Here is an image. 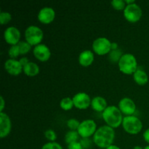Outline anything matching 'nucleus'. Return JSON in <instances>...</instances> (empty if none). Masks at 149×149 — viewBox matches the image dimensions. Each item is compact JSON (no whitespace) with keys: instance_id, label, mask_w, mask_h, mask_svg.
<instances>
[{"instance_id":"obj_1","label":"nucleus","mask_w":149,"mask_h":149,"mask_svg":"<svg viewBox=\"0 0 149 149\" xmlns=\"http://www.w3.org/2000/svg\"><path fill=\"white\" fill-rule=\"evenodd\" d=\"M114 138V129L108 125H103L99 127L93 135V143L98 148L106 149L113 145Z\"/></svg>"},{"instance_id":"obj_2","label":"nucleus","mask_w":149,"mask_h":149,"mask_svg":"<svg viewBox=\"0 0 149 149\" xmlns=\"http://www.w3.org/2000/svg\"><path fill=\"white\" fill-rule=\"evenodd\" d=\"M102 117L106 123V125L113 128H118L122 125L123 118L122 113L119 108L115 106H109L102 113Z\"/></svg>"},{"instance_id":"obj_3","label":"nucleus","mask_w":149,"mask_h":149,"mask_svg":"<svg viewBox=\"0 0 149 149\" xmlns=\"http://www.w3.org/2000/svg\"><path fill=\"white\" fill-rule=\"evenodd\" d=\"M118 66L119 71L127 75H133L138 68L136 58L130 53L123 54L118 63Z\"/></svg>"},{"instance_id":"obj_4","label":"nucleus","mask_w":149,"mask_h":149,"mask_svg":"<svg viewBox=\"0 0 149 149\" xmlns=\"http://www.w3.org/2000/svg\"><path fill=\"white\" fill-rule=\"evenodd\" d=\"M122 125L125 132L130 135H138L143 129V123L141 120L134 115L125 116Z\"/></svg>"},{"instance_id":"obj_5","label":"nucleus","mask_w":149,"mask_h":149,"mask_svg":"<svg viewBox=\"0 0 149 149\" xmlns=\"http://www.w3.org/2000/svg\"><path fill=\"white\" fill-rule=\"evenodd\" d=\"M44 38V33L42 29L36 26H30L25 31V39L31 46L42 44Z\"/></svg>"},{"instance_id":"obj_6","label":"nucleus","mask_w":149,"mask_h":149,"mask_svg":"<svg viewBox=\"0 0 149 149\" xmlns=\"http://www.w3.org/2000/svg\"><path fill=\"white\" fill-rule=\"evenodd\" d=\"M92 48L93 52L98 55H109L111 51V42L106 37H98L93 41Z\"/></svg>"},{"instance_id":"obj_7","label":"nucleus","mask_w":149,"mask_h":149,"mask_svg":"<svg viewBox=\"0 0 149 149\" xmlns=\"http://www.w3.org/2000/svg\"><path fill=\"white\" fill-rule=\"evenodd\" d=\"M97 130V125L94 120L85 119L80 123L77 132L82 139H87L93 136Z\"/></svg>"},{"instance_id":"obj_8","label":"nucleus","mask_w":149,"mask_h":149,"mask_svg":"<svg viewBox=\"0 0 149 149\" xmlns=\"http://www.w3.org/2000/svg\"><path fill=\"white\" fill-rule=\"evenodd\" d=\"M124 17L130 23H137L143 15L142 9L136 3L127 5L124 10Z\"/></svg>"},{"instance_id":"obj_9","label":"nucleus","mask_w":149,"mask_h":149,"mask_svg":"<svg viewBox=\"0 0 149 149\" xmlns=\"http://www.w3.org/2000/svg\"><path fill=\"white\" fill-rule=\"evenodd\" d=\"M21 33L20 30L15 26H10L7 28L4 32V39L8 45H16L20 42Z\"/></svg>"},{"instance_id":"obj_10","label":"nucleus","mask_w":149,"mask_h":149,"mask_svg":"<svg viewBox=\"0 0 149 149\" xmlns=\"http://www.w3.org/2000/svg\"><path fill=\"white\" fill-rule=\"evenodd\" d=\"M74 107L80 110H85L91 106L92 99L86 93H78L72 97Z\"/></svg>"},{"instance_id":"obj_11","label":"nucleus","mask_w":149,"mask_h":149,"mask_svg":"<svg viewBox=\"0 0 149 149\" xmlns=\"http://www.w3.org/2000/svg\"><path fill=\"white\" fill-rule=\"evenodd\" d=\"M118 108L120 111L126 116H132L136 111L135 102L130 97H123L121 99Z\"/></svg>"},{"instance_id":"obj_12","label":"nucleus","mask_w":149,"mask_h":149,"mask_svg":"<svg viewBox=\"0 0 149 149\" xmlns=\"http://www.w3.org/2000/svg\"><path fill=\"white\" fill-rule=\"evenodd\" d=\"M33 56L41 62L49 61L51 57V51L45 44H39L34 47L33 49Z\"/></svg>"},{"instance_id":"obj_13","label":"nucleus","mask_w":149,"mask_h":149,"mask_svg":"<svg viewBox=\"0 0 149 149\" xmlns=\"http://www.w3.org/2000/svg\"><path fill=\"white\" fill-rule=\"evenodd\" d=\"M12 130V122L8 115L4 112L0 113V138L8 136Z\"/></svg>"},{"instance_id":"obj_14","label":"nucleus","mask_w":149,"mask_h":149,"mask_svg":"<svg viewBox=\"0 0 149 149\" xmlns=\"http://www.w3.org/2000/svg\"><path fill=\"white\" fill-rule=\"evenodd\" d=\"M4 69L9 74L16 77L23 71V67L22 66L19 61L10 58L4 63Z\"/></svg>"},{"instance_id":"obj_15","label":"nucleus","mask_w":149,"mask_h":149,"mask_svg":"<svg viewBox=\"0 0 149 149\" xmlns=\"http://www.w3.org/2000/svg\"><path fill=\"white\" fill-rule=\"evenodd\" d=\"M55 10L49 7H45L41 9L37 15L39 21L43 24H49L55 20Z\"/></svg>"},{"instance_id":"obj_16","label":"nucleus","mask_w":149,"mask_h":149,"mask_svg":"<svg viewBox=\"0 0 149 149\" xmlns=\"http://www.w3.org/2000/svg\"><path fill=\"white\" fill-rule=\"evenodd\" d=\"M95 59L94 52L91 50H84L79 55V63L83 67H88L93 64Z\"/></svg>"},{"instance_id":"obj_17","label":"nucleus","mask_w":149,"mask_h":149,"mask_svg":"<svg viewBox=\"0 0 149 149\" xmlns=\"http://www.w3.org/2000/svg\"><path fill=\"white\" fill-rule=\"evenodd\" d=\"M90 106L95 111L103 113L106 110V108L108 107L107 101L104 97H101V96H96L92 99L91 106Z\"/></svg>"},{"instance_id":"obj_18","label":"nucleus","mask_w":149,"mask_h":149,"mask_svg":"<svg viewBox=\"0 0 149 149\" xmlns=\"http://www.w3.org/2000/svg\"><path fill=\"white\" fill-rule=\"evenodd\" d=\"M133 79L138 85L143 86L148 83V76L145 71L138 68L133 74Z\"/></svg>"},{"instance_id":"obj_19","label":"nucleus","mask_w":149,"mask_h":149,"mask_svg":"<svg viewBox=\"0 0 149 149\" xmlns=\"http://www.w3.org/2000/svg\"><path fill=\"white\" fill-rule=\"evenodd\" d=\"M40 68L39 66L34 62H29L23 67V73L29 77H34L39 74Z\"/></svg>"},{"instance_id":"obj_20","label":"nucleus","mask_w":149,"mask_h":149,"mask_svg":"<svg viewBox=\"0 0 149 149\" xmlns=\"http://www.w3.org/2000/svg\"><path fill=\"white\" fill-rule=\"evenodd\" d=\"M60 106L63 111H70L74 106L73 98L69 97H63L60 102Z\"/></svg>"},{"instance_id":"obj_21","label":"nucleus","mask_w":149,"mask_h":149,"mask_svg":"<svg viewBox=\"0 0 149 149\" xmlns=\"http://www.w3.org/2000/svg\"><path fill=\"white\" fill-rule=\"evenodd\" d=\"M79 135L78 132L77 131H73V130H69L65 135V141L67 144H71L72 143L77 142L79 140Z\"/></svg>"},{"instance_id":"obj_22","label":"nucleus","mask_w":149,"mask_h":149,"mask_svg":"<svg viewBox=\"0 0 149 149\" xmlns=\"http://www.w3.org/2000/svg\"><path fill=\"white\" fill-rule=\"evenodd\" d=\"M122 55H123V54H122L121 49H115V50H111L109 53V60L112 63H119V60L122 58Z\"/></svg>"},{"instance_id":"obj_23","label":"nucleus","mask_w":149,"mask_h":149,"mask_svg":"<svg viewBox=\"0 0 149 149\" xmlns=\"http://www.w3.org/2000/svg\"><path fill=\"white\" fill-rule=\"evenodd\" d=\"M20 49V55H26L29 52V51L31 49V45H29L26 41H20L18 44H17Z\"/></svg>"},{"instance_id":"obj_24","label":"nucleus","mask_w":149,"mask_h":149,"mask_svg":"<svg viewBox=\"0 0 149 149\" xmlns=\"http://www.w3.org/2000/svg\"><path fill=\"white\" fill-rule=\"evenodd\" d=\"M111 4L114 10L118 11H122V10L124 11L127 6L125 1L124 0H113L111 1Z\"/></svg>"},{"instance_id":"obj_25","label":"nucleus","mask_w":149,"mask_h":149,"mask_svg":"<svg viewBox=\"0 0 149 149\" xmlns=\"http://www.w3.org/2000/svg\"><path fill=\"white\" fill-rule=\"evenodd\" d=\"M8 55L11 59H16L20 55L18 45H13V46L10 47L8 50Z\"/></svg>"},{"instance_id":"obj_26","label":"nucleus","mask_w":149,"mask_h":149,"mask_svg":"<svg viewBox=\"0 0 149 149\" xmlns=\"http://www.w3.org/2000/svg\"><path fill=\"white\" fill-rule=\"evenodd\" d=\"M12 20V15L8 12L1 11L0 13V24L6 25Z\"/></svg>"},{"instance_id":"obj_27","label":"nucleus","mask_w":149,"mask_h":149,"mask_svg":"<svg viewBox=\"0 0 149 149\" xmlns=\"http://www.w3.org/2000/svg\"><path fill=\"white\" fill-rule=\"evenodd\" d=\"M81 122L76 119H70L67 121V127L70 130L77 131Z\"/></svg>"},{"instance_id":"obj_28","label":"nucleus","mask_w":149,"mask_h":149,"mask_svg":"<svg viewBox=\"0 0 149 149\" xmlns=\"http://www.w3.org/2000/svg\"><path fill=\"white\" fill-rule=\"evenodd\" d=\"M45 138L49 141V142H55L57 139V134L53 130H47L44 133Z\"/></svg>"},{"instance_id":"obj_29","label":"nucleus","mask_w":149,"mask_h":149,"mask_svg":"<svg viewBox=\"0 0 149 149\" xmlns=\"http://www.w3.org/2000/svg\"><path fill=\"white\" fill-rule=\"evenodd\" d=\"M42 149H63V147L58 143L48 142L44 144Z\"/></svg>"},{"instance_id":"obj_30","label":"nucleus","mask_w":149,"mask_h":149,"mask_svg":"<svg viewBox=\"0 0 149 149\" xmlns=\"http://www.w3.org/2000/svg\"><path fill=\"white\" fill-rule=\"evenodd\" d=\"M68 149H84V148H83V146L82 145H81V143L77 141V142H74L71 144H68Z\"/></svg>"},{"instance_id":"obj_31","label":"nucleus","mask_w":149,"mask_h":149,"mask_svg":"<svg viewBox=\"0 0 149 149\" xmlns=\"http://www.w3.org/2000/svg\"><path fill=\"white\" fill-rule=\"evenodd\" d=\"M18 61H19V62L20 63V64H21L22 66L23 67H24L25 65H26L29 62H30V61H29V59H28L26 57H22V58H20V60H18Z\"/></svg>"},{"instance_id":"obj_32","label":"nucleus","mask_w":149,"mask_h":149,"mask_svg":"<svg viewBox=\"0 0 149 149\" xmlns=\"http://www.w3.org/2000/svg\"><path fill=\"white\" fill-rule=\"evenodd\" d=\"M143 139L149 145V128L147 130H146L145 132L143 134Z\"/></svg>"},{"instance_id":"obj_33","label":"nucleus","mask_w":149,"mask_h":149,"mask_svg":"<svg viewBox=\"0 0 149 149\" xmlns=\"http://www.w3.org/2000/svg\"><path fill=\"white\" fill-rule=\"evenodd\" d=\"M0 100H1V105H0V113H1V112H3L4 107H5V100L2 96L0 97Z\"/></svg>"},{"instance_id":"obj_34","label":"nucleus","mask_w":149,"mask_h":149,"mask_svg":"<svg viewBox=\"0 0 149 149\" xmlns=\"http://www.w3.org/2000/svg\"><path fill=\"white\" fill-rule=\"evenodd\" d=\"M119 49L118 48V44L116 42H111V50H115V49Z\"/></svg>"},{"instance_id":"obj_35","label":"nucleus","mask_w":149,"mask_h":149,"mask_svg":"<svg viewBox=\"0 0 149 149\" xmlns=\"http://www.w3.org/2000/svg\"><path fill=\"white\" fill-rule=\"evenodd\" d=\"M125 3H126L127 5H129V4H132L135 3V0H125Z\"/></svg>"},{"instance_id":"obj_36","label":"nucleus","mask_w":149,"mask_h":149,"mask_svg":"<svg viewBox=\"0 0 149 149\" xmlns=\"http://www.w3.org/2000/svg\"><path fill=\"white\" fill-rule=\"evenodd\" d=\"M106 149H121L120 148H119V146H115V145H111V146L108 147Z\"/></svg>"},{"instance_id":"obj_37","label":"nucleus","mask_w":149,"mask_h":149,"mask_svg":"<svg viewBox=\"0 0 149 149\" xmlns=\"http://www.w3.org/2000/svg\"><path fill=\"white\" fill-rule=\"evenodd\" d=\"M133 149H143V148H142V147L140 146H136L134 147Z\"/></svg>"},{"instance_id":"obj_38","label":"nucleus","mask_w":149,"mask_h":149,"mask_svg":"<svg viewBox=\"0 0 149 149\" xmlns=\"http://www.w3.org/2000/svg\"><path fill=\"white\" fill-rule=\"evenodd\" d=\"M143 149H149V145L146 146V147H144Z\"/></svg>"}]
</instances>
